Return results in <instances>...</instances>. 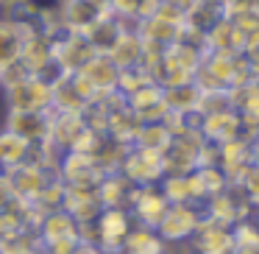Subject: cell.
Segmentation results:
<instances>
[{
    "label": "cell",
    "instance_id": "cell-1",
    "mask_svg": "<svg viewBox=\"0 0 259 254\" xmlns=\"http://www.w3.org/2000/svg\"><path fill=\"white\" fill-rule=\"evenodd\" d=\"M184 14L176 12L170 6H162L159 3L156 12L151 17L140 20L137 23V34L145 45H156V48H170L184 37Z\"/></svg>",
    "mask_w": 259,
    "mask_h": 254
},
{
    "label": "cell",
    "instance_id": "cell-2",
    "mask_svg": "<svg viewBox=\"0 0 259 254\" xmlns=\"http://www.w3.org/2000/svg\"><path fill=\"white\" fill-rule=\"evenodd\" d=\"M117 173H123L134 187H153L164 179V165L159 151H148L140 146H128L123 154Z\"/></svg>",
    "mask_w": 259,
    "mask_h": 254
},
{
    "label": "cell",
    "instance_id": "cell-3",
    "mask_svg": "<svg viewBox=\"0 0 259 254\" xmlns=\"http://www.w3.org/2000/svg\"><path fill=\"white\" fill-rule=\"evenodd\" d=\"M9 106L14 112H53V84L39 76H28L6 90Z\"/></svg>",
    "mask_w": 259,
    "mask_h": 254
},
{
    "label": "cell",
    "instance_id": "cell-4",
    "mask_svg": "<svg viewBox=\"0 0 259 254\" xmlns=\"http://www.w3.org/2000/svg\"><path fill=\"white\" fill-rule=\"evenodd\" d=\"M95 53L98 51L90 45V40H87L84 34H75V31H64L62 28L56 37H53V59H56V64L62 67L64 76L78 73Z\"/></svg>",
    "mask_w": 259,
    "mask_h": 254
},
{
    "label": "cell",
    "instance_id": "cell-5",
    "mask_svg": "<svg viewBox=\"0 0 259 254\" xmlns=\"http://www.w3.org/2000/svg\"><path fill=\"white\" fill-rule=\"evenodd\" d=\"M201 221H203V207H195V204H170L167 215L156 226V232L164 243H181L195 235Z\"/></svg>",
    "mask_w": 259,
    "mask_h": 254
},
{
    "label": "cell",
    "instance_id": "cell-6",
    "mask_svg": "<svg viewBox=\"0 0 259 254\" xmlns=\"http://www.w3.org/2000/svg\"><path fill=\"white\" fill-rule=\"evenodd\" d=\"M201 137L212 146H223V142H231V140H240L245 137V123H242L240 112L234 106L229 109H220V112H209V115H201V126H198Z\"/></svg>",
    "mask_w": 259,
    "mask_h": 254
},
{
    "label": "cell",
    "instance_id": "cell-7",
    "mask_svg": "<svg viewBox=\"0 0 259 254\" xmlns=\"http://www.w3.org/2000/svg\"><path fill=\"white\" fill-rule=\"evenodd\" d=\"M103 170L98 168V162L90 154H78V151H67L59 159V179L67 187H90L95 190L98 182L103 179Z\"/></svg>",
    "mask_w": 259,
    "mask_h": 254
},
{
    "label": "cell",
    "instance_id": "cell-8",
    "mask_svg": "<svg viewBox=\"0 0 259 254\" xmlns=\"http://www.w3.org/2000/svg\"><path fill=\"white\" fill-rule=\"evenodd\" d=\"M167 209H170L167 196L162 193L159 185H153V187H137L128 212H131V218H134V224L156 229V226L162 224V218L167 215Z\"/></svg>",
    "mask_w": 259,
    "mask_h": 254
},
{
    "label": "cell",
    "instance_id": "cell-9",
    "mask_svg": "<svg viewBox=\"0 0 259 254\" xmlns=\"http://www.w3.org/2000/svg\"><path fill=\"white\" fill-rule=\"evenodd\" d=\"M106 12L109 9L98 0H62L59 3V23H62L64 31L87 34Z\"/></svg>",
    "mask_w": 259,
    "mask_h": 254
},
{
    "label": "cell",
    "instance_id": "cell-10",
    "mask_svg": "<svg viewBox=\"0 0 259 254\" xmlns=\"http://www.w3.org/2000/svg\"><path fill=\"white\" fill-rule=\"evenodd\" d=\"M51 179H56V173L39 168L36 162H25V165H20V168L9 170V182H12V190H14V201H28V204L36 201Z\"/></svg>",
    "mask_w": 259,
    "mask_h": 254
},
{
    "label": "cell",
    "instance_id": "cell-11",
    "mask_svg": "<svg viewBox=\"0 0 259 254\" xmlns=\"http://www.w3.org/2000/svg\"><path fill=\"white\" fill-rule=\"evenodd\" d=\"M125 106L140 118V123H159V120L167 118V106H164V90L151 81V84L140 87L137 92H131L125 98Z\"/></svg>",
    "mask_w": 259,
    "mask_h": 254
},
{
    "label": "cell",
    "instance_id": "cell-12",
    "mask_svg": "<svg viewBox=\"0 0 259 254\" xmlns=\"http://www.w3.org/2000/svg\"><path fill=\"white\" fill-rule=\"evenodd\" d=\"M190 246L195 254H231V226L203 215L201 226L190 237Z\"/></svg>",
    "mask_w": 259,
    "mask_h": 254
},
{
    "label": "cell",
    "instance_id": "cell-13",
    "mask_svg": "<svg viewBox=\"0 0 259 254\" xmlns=\"http://www.w3.org/2000/svg\"><path fill=\"white\" fill-rule=\"evenodd\" d=\"M87 120L81 112H51V142L62 154L73 151L78 140L87 134Z\"/></svg>",
    "mask_w": 259,
    "mask_h": 254
},
{
    "label": "cell",
    "instance_id": "cell-14",
    "mask_svg": "<svg viewBox=\"0 0 259 254\" xmlns=\"http://www.w3.org/2000/svg\"><path fill=\"white\" fill-rule=\"evenodd\" d=\"M6 129L20 134L31 146H42L51 140V112H9Z\"/></svg>",
    "mask_w": 259,
    "mask_h": 254
},
{
    "label": "cell",
    "instance_id": "cell-15",
    "mask_svg": "<svg viewBox=\"0 0 259 254\" xmlns=\"http://www.w3.org/2000/svg\"><path fill=\"white\" fill-rule=\"evenodd\" d=\"M162 193L167 196L170 204H195V207H203L206 204V193L201 187V179L198 173H184V176H164L159 182Z\"/></svg>",
    "mask_w": 259,
    "mask_h": 254
},
{
    "label": "cell",
    "instance_id": "cell-16",
    "mask_svg": "<svg viewBox=\"0 0 259 254\" xmlns=\"http://www.w3.org/2000/svg\"><path fill=\"white\" fill-rule=\"evenodd\" d=\"M36 235H39V243H42V248H45V246L64 243V240H81V226L70 212L56 209V212H48L45 218H42Z\"/></svg>",
    "mask_w": 259,
    "mask_h": 254
},
{
    "label": "cell",
    "instance_id": "cell-17",
    "mask_svg": "<svg viewBox=\"0 0 259 254\" xmlns=\"http://www.w3.org/2000/svg\"><path fill=\"white\" fill-rule=\"evenodd\" d=\"M251 162H253V157H251V148H248V137L218 146V168L223 170V176L231 185H237V179L245 173V168Z\"/></svg>",
    "mask_w": 259,
    "mask_h": 254
},
{
    "label": "cell",
    "instance_id": "cell-18",
    "mask_svg": "<svg viewBox=\"0 0 259 254\" xmlns=\"http://www.w3.org/2000/svg\"><path fill=\"white\" fill-rule=\"evenodd\" d=\"M62 209L73 215V218L78 221V226H81V224H92V221L101 215L103 204H101V198H98V193L90 190V187H67V190H64Z\"/></svg>",
    "mask_w": 259,
    "mask_h": 254
},
{
    "label": "cell",
    "instance_id": "cell-19",
    "mask_svg": "<svg viewBox=\"0 0 259 254\" xmlns=\"http://www.w3.org/2000/svg\"><path fill=\"white\" fill-rule=\"evenodd\" d=\"M78 73L84 76L87 81H90L92 90H95L98 95H103V92H117L120 67L106 56V53H95V56H92L90 62H87L84 67L78 70Z\"/></svg>",
    "mask_w": 259,
    "mask_h": 254
},
{
    "label": "cell",
    "instance_id": "cell-20",
    "mask_svg": "<svg viewBox=\"0 0 259 254\" xmlns=\"http://www.w3.org/2000/svg\"><path fill=\"white\" fill-rule=\"evenodd\" d=\"M223 17H229L226 0H195L192 9L184 14V25L192 34L206 37V31L212 28V25H218Z\"/></svg>",
    "mask_w": 259,
    "mask_h": 254
},
{
    "label": "cell",
    "instance_id": "cell-21",
    "mask_svg": "<svg viewBox=\"0 0 259 254\" xmlns=\"http://www.w3.org/2000/svg\"><path fill=\"white\" fill-rule=\"evenodd\" d=\"M98 198H101L103 207H117V209H128L131 198H134L137 187L125 179L123 173H106L95 187Z\"/></svg>",
    "mask_w": 259,
    "mask_h": 254
},
{
    "label": "cell",
    "instance_id": "cell-22",
    "mask_svg": "<svg viewBox=\"0 0 259 254\" xmlns=\"http://www.w3.org/2000/svg\"><path fill=\"white\" fill-rule=\"evenodd\" d=\"M25 37H28V28H25V25H20L17 20H12V17H0V70L14 64V62H20Z\"/></svg>",
    "mask_w": 259,
    "mask_h": 254
},
{
    "label": "cell",
    "instance_id": "cell-23",
    "mask_svg": "<svg viewBox=\"0 0 259 254\" xmlns=\"http://www.w3.org/2000/svg\"><path fill=\"white\" fill-rule=\"evenodd\" d=\"M31 142H25L20 134L3 129L0 131V170L9 173V170L20 168V165L31 162Z\"/></svg>",
    "mask_w": 259,
    "mask_h": 254
},
{
    "label": "cell",
    "instance_id": "cell-24",
    "mask_svg": "<svg viewBox=\"0 0 259 254\" xmlns=\"http://www.w3.org/2000/svg\"><path fill=\"white\" fill-rule=\"evenodd\" d=\"M142 53H145V42L140 40L137 28H131V31H125V34L114 42V48L106 53V56L112 59L120 70H131V67H140Z\"/></svg>",
    "mask_w": 259,
    "mask_h": 254
},
{
    "label": "cell",
    "instance_id": "cell-25",
    "mask_svg": "<svg viewBox=\"0 0 259 254\" xmlns=\"http://www.w3.org/2000/svg\"><path fill=\"white\" fill-rule=\"evenodd\" d=\"M203 42H206V51L212 53H242V37L229 17H223L218 25H212L203 37Z\"/></svg>",
    "mask_w": 259,
    "mask_h": 254
},
{
    "label": "cell",
    "instance_id": "cell-26",
    "mask_svg": "<svg viewBox=\"0 0 259 254\" xmlns=\"http://www.w3.org/2000/svg\"><path fill=\"white\" fill-rule=\"evenodd\" d=\"M162 251H164V240L159 237V232L140 224H134V229L128 232V237L120 246V254H162Z\"/></svg>",
    "mask_w": 259,
    "mask_h": 254
},
{
    "label": "cell",
    "instance_id": "cell-27",
    "mask_svg": "<svg viewBox=\"0 0 259 254\" xmlns=\"http://www.w3.org/2000/svg\"><path fill=\"white\" fill-rule=\"evenodd\" d=\"M198 103H201V90L195 87V81L164 90V106L170 115H192L198 112Z\"/></svg>",
    "mask_w": 259,
    "mask_h": 254
},
{
    "label": "cell",
    "instance_id": "cell-28",
    "mask_svg": "<svg viewBox=\"0 0 259 254\" xmlns=\"http://www.w3.org/2000/svg\"><path fill=\"white\" fill-rule=\"evenodd\" d=\"M87 101L81 98V92L75 90L73 79L62 76V79L53 84V112H81L84 115Z\"/></svg>",
    "mask_w": 259,
    "mask_h": 254
},
{
    "label": "cell",
    "instance_id": "cell-29",
    "mask_svg": "<svg viewBox=\"0 0 259 254\" xmlns=\"http://www.w3.org/2000/svg\"><path fill=\"white\" fill-rule=\"evenodd\" d=\"M170 140H173L170 126L164 123V120H159V123H142L140 126V131H137V137H134V146L164 154V148L170 146Z\"/></svg>",
    "mask_w": 259,
    "mask_h": 254
},
{
    "label": "cell",
    "instance_id": "cell-30",
    "mask_svg": "<svg viewBox=\"0 0 259 254\" xmlns=\"http://www.w3.org/2000/svg\"><path fill=\"white\" fill-rule=\"evenodd\" d=\"M106 3L109 12L125 23H140V20L151 17L159 6V0H106Z\"/></svg>",
    "mask_w": 259,
    "mask_h": 254
},
{
    "label": "cell",
    "instance_id": "cell-31",
    "mask_svg": "<svg viewBox=\"0 0 259 254\" xmlns=\"http://www.w3.org/2000/svg\"><path fill=\"white\" fill-rule=\"evenodd\" d=\"M231 254H259V226L251 218L231 226Z\"/></svg>",
    "mask_w": 259,
    "mask_h": 254
},
{
    "label": "cell",
    "instance_id": "cell-32",
    "mask_svg": "<svg viewBox=\"0 0 259 254\" xmlns=\"http://www.w3.org/2000/svg\"><path fill=\"white\" fill-rule=\"evenodd\" d=\"M0 254H42L39 235L34 229H20L0 237Z\"/></svg>",
    "mask_w": 259,
    "mask_h": 254
},
{
    "label": "cell",
    "instance_id": "cell-33",
    "mask_svg": "<svg viewBox=\"0 0 259 254\" xmlns=\"http://www.w3.org/2000/svg\"><path fill=\"white\" fill-rule=\"evenodd\" d=\"M237 187L242 190V196L248 198V204H259V162L253 159L251 165L245 168V173L237 179Z\"/></svg>",
    "mask_w": 259,
    "mask_h": 254
},
{
    "label": "cell",
    "instance_id": "cell-34",
    "mask_svg": "<svg viewBox=\"0 0 259 254\" xmlns=\"http://www.w3.org/2000/svg\"><path fill=\"white\" fill-rule=\"evenodd\" d=\"M14 204V190H12V182H9V173L0 170V212L9 209Z\"/></svg>",
    "mask_w": 259,
    "mask_h": 254
},
{
    "label": "cell",
    "instance_id": "cell-35",
    "mask_svg": "<svg viewBox=\"0 0 259 254\" xmlns=\"http://www.w3.org/2000/svg\"><path fill=\"white\" fill-rule=\"evenodd\" d=\"M162 254H195V251H192L190 240H181V243H164Z\"/></svg>",
    "mask_w": 259,
    "mask_h": 254
},
{
    "label": "cell",
    "instance_id": "cell-36",
    "mask_svg": "<svg viewBox=\"0 0 259 254\" xmlns=\"http://www.w3.org/2000/svg\"><path fill=\"white\" fill-rule=\"evenodd\" d=\"M162 6H170V9H176V12H181V14H187L192 9V3L195 0H159Z\"/></svg>",
    "mask_w": 259,
    "mask_h": 254
},
{
    "label": "cell",
    "instance_id": "cell-37",
    "mask_svg": "<svg viewBox=\"0 0 259 254\" xmlns=\"http://www.w3.org/2000/svg\"><path fill=\"white\" fill-rule=\"evenodd\" d=\"M70 254H106V251H103L101 246H95V243H84V240H81Z\"/></svg>",
    "mask_w": 259,
    "mask_h": 254
},
{
    "label": "cell",
    "instance_id": "cell-38",
    "mask_svg": "<svg viewBox=\"0 0 259 254\" xmlns=\"http://www.w3.org/2000/svg\"><path fill=\"white\" fill-rule=\"evenodd\" d=\"M248 148H251V157L259 162V131H253V134L248 137Z\"/></svg>",
    "mask_w": 259,
    "mask_h": 254
},
{
    "label": "cell",
    "instance_id": "cell-39",
    "mask_svg": "<svg viewBox=\"0 0 259 254\" xmlns=\"http://www.w3.org/2000/svg\"><path fill=\"white\" fill-rule=\"evenodd\" d=\"M20 3H25V0H0V9H3V12H9V14H12L14 9L20 6Z\"/></svg>",
    "mask_w": 259,
    "mask_h": 254
},
{
    "label": "cell",
    "instance_id": "cell-40",
    "mask_svg": "<svg viewBox=\"0 0 259 254\" xmlns=\"http://www.w3.org/2000/svg\"><path fill=\"white\" fill-rule=\"evenodd\" d=\"M109 254H120V251H109Z\"/></svg>",
    "mask_w": 259,
    "mask_h": 254
}]
</instances>
